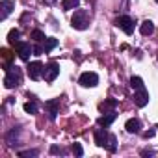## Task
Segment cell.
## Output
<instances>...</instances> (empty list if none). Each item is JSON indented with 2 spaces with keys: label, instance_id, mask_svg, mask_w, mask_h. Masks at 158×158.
I'll use <instances>...</instances> for the list:
<instances>
[{
  "label": "cell",
  "instance_id": "6da1fadb",
  "mask_svg": "<svg viewBox=\"0 0 158 158\" xmlns=\"http://www.w3.org/2000/svg\"><path fill=\"white\" fill-rule=\"evenodd\" d=\"M21 82H23V71L17 65L8 67L6 69V76H4V86L8 89H11V88H17Z\"/></svg>",
  "mask_w": 158,
  "mask_h": 158
},
{
  "label": "cell",
  "instance_id": "7a4b0ae2",
  "mask_svg": "<svg viewBox=\"0 0 158 158\" xmlns=\"http://www.w3.org/2000/svg\"><path fill=\"white\" fill-rule=\"evenodd\" d=\"M71 24L73 28L76 30H86L88 24H89V17H88V11L86 10H76L71 17Z\"/></svg>",
  "mask_w": 158,
  "mask_h": 158
},
{
  "label": "cell",
  "instance_id": "3957f363",
  "mask_svg": "<svg viewBox=\"0 0 158 158\" xmlns=\"http://www.w3.org/2000/svg\"><path fill=\"white\" fill-rule=\"evenodd\" d=\"M134 19H130V17H127V15H121L117 21H115V26L117 28H121L127 35H132L134 34Z\"/></svg>",
  "mask_w": 158,
  "mask_h": 158
},
{
  "label": "cell",
  "instance_id": "277c9868",
  "mask_svg": "<svg viewBox=\"0 0 158 158\" xmlns=\"http://www.w3.org/2000/svg\"><path fill=\"white\" fill-rule=\"evenodd\" d=\"M15 50H17V54H19V58L23 61H28L30 56H32V52H34V47L30 43H26V41H19L15 45Z\"/></svg>",
  "mask_w": 158,
  "mask_h": 158
},
{
  "label": "cell",
  "instance_id": "5b68a950",
  "mask_svg": "<svg viewBox=\"0 0 158 158\" xmlns=\"http://www.w3.org/2000/svg\"><path fill=\"white\" fill-rule=\"evenodd\" d=\"M43 73H45V65L41 61L28 63V76L32 78V80H39V78L43 76Z\"/></svg>",
  "mask_w": 158,
  "mask_h": 158
},
{
  "label": "cell",
  "instance_id": "8992f818",
  "mask_svg": "<svg viewBox=\"0 0 158 158\" xmlns=\"http://www.w3.org/2000/svg\"><path fill=\"white\" fill-rule=\"evenodd\" d=\"M60 74V65L56 61H50L48 65H45V73H43V78L47 82H54L56 76Z\"/></svg>",
  "mask_w": 158,
  "mask_h": 158
},
{
  "label": "cell",
  "instance_id": "52a82bcc",
  "mask_svg": "<svg viewBox=\"0 0 158 158\" xmlns=\"http://www.w3.org/2000/svg\"><path fill=\"white\" fill-rule=\"evenodd\" d=\"M80 86H84V88H95L97 84H99V76H97V73H82V76H80Z\"/></svg>",
  "mask_w": 158,
  "mask_h": 158
},
{
  "label": "cell",
  "instance_id": "ba28073f",
  "mask_svg": "<svg viewBox=\"0 0 158 158\" xmlns=\"http://www.w3.org/2000/svg\"><path fill=\"white\" fill-rule=\"evenodd\" d=\"M134 102H136V106H139V108L147 106V104H149V91H147L145 88L136 89V93H134Z\"/></svg>",
  "mask_w": 158,
  "mask_h": 158
},
{
  "label": "cell",
  "instance_id": "9c48e42d",
  "mask_svg": "<svg viewBox=\"0 0 158 158\" xmlns=\"http://www.w3.org/2000/svg\"><path fill=\"white\" fill-rule=\"evenodd\" d=\"M93 136H95V143H97L99 147H108L110 134H108L106 130H102V128H97V130L93 132Z\"/></svg>",
  "mask_w": 158,
  "mask_h": 158
},
{
  "label": "cell",
  "instance_id": "30bf717a",
  "mask_svg": "<svg viewBox=\"0 0 158 158\" xmlns=\"http://www.w3.org/2000/svg\"><path fill=\"white\" fill-rule=\"evenodd\" d=\"M45 108L48 110V117L54 121V119H56V115H58V110H60V99L47 101V102H45Z\"/></svg>",
  "mask_w": 158,
  "mask_h": 158
},
{
  "label": "cell",
  "instance_id": "8fae6325",
  "mask_svg": "<svg viewBox=\"0 0 158 158\" xmlns=\"http://www.w3.org/2000/svg\"><path fill=\"white\" fill-rule=\"evenodd\" d=\"M115 119H117V114H115V112H108V114L101 115L97 123H99V127H104V128H108V127H110V125H112Z\"/></svg>",
  "mask_w": 158,
  "mask_h": 158
},
{
  "label": "cell",
  "instance_id": "7c38bea8",
  "mask_svg": "<svg viewBox=\"0 0 158 158\" xmlns=\"http://www.w3.org/2000/svg\"><path fill=\"white\" fill-rule=\"evenodd\" d=\"M15 8V4L11 2V0H2V2H0V10H2V13H0V19H8V15L11 13V10Z\"/></svg>",
  "mask_w": 158,
  "mask_h": 158
},
{
  "label": "cell",
  "instance_id": "4fadbf2b",
  "mask_svg": "<svg viewBox=\"0 0 158 158\" xmlns=\"http://www.w3.org/2000/svg\"><path fill=\"white\" fill-rule=\"evenodd\" d=\"M125 128H127V132H130V134H138V132L141 130V121H139V119H136V117H132V119H128V121H127Z\"/></svg>",
  "mask_w": 158,
  "mask_h": 158
},
{
  "label": "cell",
  "instance_id": "5bb4252c",
  "mask_svg": "<svg viewBox=\"0 0 158 158\" xmlns=\"http://www.w3.org/2000/svg\"><path fill=\"white\" fill-rule=\"evenodd\" d=\"M139 32H141V35H151V34L154 32V24H152V21H143L141 26H139Z\"/></svg>",
  "mask_w": 158,
  "mask_h": 158
},
{
  "label": "cell",
  "instance_id": "9a60e30c",
  "mask_svg": "<svg viewBox=\"0 0 158 158\" xmlns=\"http://www.w3.org/2000/svg\"><path fill=\"white\" fill-rule=\"evenodd\" d=\"M78 6H80V0H63V2H61V8H63L65 11L74 10V8H78Z\"/></svg>",
  "mask_w": 158,
  "mask_h": 158
},
{
  "label": "cell",
  "instance_id": "2e32d148",
  "mask_svg": "<svg viewBox=\"0 0 158 158\" xmlns=\"http://www.w3.org/2000/svg\"><path fill=\"white\" fill-rule=\"evenodd\" d=\"M56 47H58V39H54V37H47L45 39V52H50Z\"/></svg>",
  "mask_w": 158,
  "mask_h": 158
},
{
  "label": "cell",
  "instance_id": "e0dca14e",
  "mask_svg": "<svg viewBox=\"0 0 158 158\" xmlns=\"http://www.w3.org/2000/svg\"><path fill=\"white\" fill-rule=\"evenodd\" d=\"M130 88H132V89H141V88H145V86H143V80H141L139 76H132V78H130Z\"/></svg>",
  "mask_w": 158,
  "mask_h": 158
},
{
  "label": "cell",
  "instance_id": "ac0fdd59",
  "mask_svg": "<svg viewBox=\"0 0 158 158\" xmlns=\"http://www.w3.org/2000/svg\"><path fill=\"white\" fill-rule=\"evenodd\" d=\"M19 37H21V32H19V30H11V32L8 34V39H10L11 45H17V43H19Z\"/></svg>",
  "mask_w": 158,
  "mask_h": 158
},
{
  "label": "cell",
  "instance_id": "d6986e66",
  "mask_svg": "<svg viewBox=\"0 0 158 158\" xmlns=\"http://www.w3.org/2000/svg\"><path fill=\"white\" fill-rule=\"evenodd\" d=\"M24 112H26V114H32V115L37 114V104H35L34 101H32V102H26V104H24Z\"/></svg>",
  "mask_w": 158,
  "mask_h": 158
},
{
  "label": "cell",
  "instance_id": "ffe728a7",
  "mask_svg": "<svg viewBox=\"0 0 158 158\" xmlns=\"http://www.w3.org/2000/svg\"><path fill=\"white\" fill-rule=\"evenodd\" d=\"M110 152H115L117 151V139H115V136L114 134H110V141H108V147H106Z\"/></svg>",
  "mask_w": 158,
  "mask_h": 158
},
{
  "label": "cell",
  "instance_id": "44dd1931",
  "mask_svg": "<svg viewBox=\"0 0 158 158\" xmlns=\"http://www.w3.org/2000/svg\"><path fill=\"white\" fill-rule=\"evenodd\" d=\"M115 106H117V101H115V99H112V101H106V102H102V104H101V110H104V112H106V110H110V108H115Z\"/></svg>",
  "mask_w": 158,
  "mask_h": 158
},
{
  "label": "cell",
  "instance_id": "7402d4cb",
  "mask_svg": "<svg viewBox=\"0 0 158 158\" xmlns=\"http://www.w3.org/2000/svg\"><path fill=\"white\" fill-rule=\"evenodd\" d=\"M32 39H34V41H45L47 37H45V34H43L41 30H34V32H32Z\"/></svg>",
  "mask_w": 158,
  "mask_h": 158
},
{
  "label": "cell",
  "instance_id": "603a6c76",
  "mask_svg": "<svg viewBox=\"0 0 158 158\" xmlns=\"http://www.w3.org/2000/svg\"><path fill=\"white\" fill-rule=\"evenodd\" d=\"M37 154H39V152H37L35 149H32V151H21V152H19V156H21V158H28V156H37Z\"/></svg>",
  "mask_w": 158,
  "mask_h": 158
},
{
  "label": "cell",
  "instance_id": "cb8c5ba5",
  "mask_svg": "<svg viewBox=\"0 0 158 158\" xmlns=\"http://www.w3.org/2000/svg\"><path fill=\"white\" fill-rule=\"evenodd\" d=\"M73 152H74L76 156H82V154H84V149H82V145H80V143H73Z\"/></svg>",
  "mask_w": 158,
  "mask_h": 158
},
{
  "label": "cell",
  "instance_id": "d4e9b609",
  "mask_svg": "<svg viewBox=\"0 0 158 158\" xmlns=\"http://www.w3.org/2000/svg\"><path fill=\"white\" fill-rule=\"evenodd\" d=\"M50 152H52V154H63V149L58 147V145H52V147H50Z\"/></svg>",
  "mask_w": 158,
  "mask_h": 158
},
{
  "label": "cell",
  "instance_id": "484cf974",
  "mask_svg": "<svg viewBox=\"0 0 158 158\" xmlns=\"http://www.w3.org/2000/svg\"><path fill=\"white\" fill-rule=\"evenodd\" d=\"M154 134H156L154 130H147V132H143V138H147V139H151V138H152Z\"/></svg>",
  "mask_w": 158,
  "mask_h": 158
},
{
  "label": "cell",
  "instance_id": "4316f807",
  "mask_svg": "<svg viewBox=\"0 0 158 158\" xmlns=\"http://www.w3.org/2000/svg\"><path fill=\"white\" fill-rule=\"evenodd\" d=\"M41 2H43V4H47V6H50V4H54V2H56V0H41Z\"/></svg>",
  "mask_w": 158,
  "mask_h": 158
},
{
  "label": "cell",
  "instance_id": "83f0119b",
  "mask_svg": "<svg viewBox=\"0 0 158 158\" xmlns=\"http://www.w3.org/2000/svg\"><path fill=\"white\" fill-rule=\"evenodd\" d=\"M141 154H143V156H149V154H154V151H143Z\"/></svg>",
  "mask_w": 158,
  "mask_h": 158
},
{
  "label": "cell",
  "instance_id": "f1b7e54d",
  "mask_svg": "<svg viewBox=\"0 0 158 158\" xmlns=\"http://www.w3.org/2000/svg\"><path fill=\"white\" fill-rule=\"evenodd\" d=\"M156 2H158V0H156Z\"/></svg>",
  "mask_w": 158,
  "mask_h": 158
},
{
  "label": "cell",
  "instance_id": "f546056e",
  "mask_svg": "<svg viewBox=\"0 0 158 158\" xmlns=\"http://www.w3.org/2000/svg\"><path fill=\"white\" fill-rule=\"evenodd\" d=\"M156 128H158V127H156Z\"/></svg>",
  "mask_w": 158,
  "mask_h": 158
}]
</instances>
